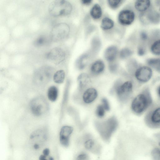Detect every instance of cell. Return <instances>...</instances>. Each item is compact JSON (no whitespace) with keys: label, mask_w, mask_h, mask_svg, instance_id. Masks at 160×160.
<instances>
[{"label":"cell","mask_w":160,"mask_h":160,"mask_svg":"<svg viewBox=\"0 0 160 160\" xmlns=\"http://www.w3.org/2000/svg\"><path fill=\"white\" fill-rule=\"evenodd\" d=\"M157 92L158 95L160 97V85L158 88Z\"/></svg>","instance_id":"cell-38"},{"label":"cell","mask_w":160,"mask_h":160,"mask_svg":"<svg viewBox=\"0 0 160 160\" xmlns=\"http://www.w3.org/2000/svg\"><path fill=\"white\" fill-rule=\"evenodd\" d=\"M70 31L69 26L65 23H61L55 25L51 33L52 40L54 42L61 41L68 36Z\"/></svg>","instance_id":"cell-6"},{"label":"cell","mask_w":160,"mask_h":160,"mask_svg":"<svg viewBox=\"0 0 160 160\" xmlns=\"http://www.w3.org/2000/svg\"><path fill=\"white\" fill-rule=\"evenodd\" d=\"M88 55L84 54L82 55L77 61L76 64L78 68L80 69L83 68L88 63Z\"/></svg>","instance_id":"cell-25"},{"label":"cell","mask_w":160,"mask_h":160,"mask_svg":"<svg viewBox=\"0 0 160 160\" xmlns=\"http://www.w3.org/2000/svg\"><path fill=\"white\" fill-rule=\"evenodd\" d=\"M81 1L83 4L87 5L91 3L92 1L91 0H82Z\"/></svg>","instance_id":"cell-35"},{"label":"cell","mask_w":160,"mask_h":160,"mask_svg":"<svg viewBox=\"0 0 160 160\" xmlns=\"http://www.w3.org/2000/svg\"><path fill=\"white\" fill-rule=\"evenodd\" d=\"M58 90L55 86L50 87L48 91V96L49 99L52 102L55 101L58 96Z\"/></svg>","instance_id":"cell-23"},{"label":"cell","mask_w":160,"mask_h":160,"mask_svg":"<svg viewBox=\"0 0 160 160\" xmlns=\"http://www.w3.org/2000/svg\"><path fill=\"white\" fill-rule=\"evenodd\" d=\"M85 147L88 150L92 151H96L97 147L96 142L92 139L87 140L84 143Z\"/></svg>","instance_id":"cell-29"},{"label":"cell","mask_w":160,"mask_h":160,"mask_svg":"<svg viewBox=\"0 0 160 160\" xmlns=\"http://www.w3.org/2000/svg\"><path fill=\"white\" fill-rule=\"evenodd\" d=\"M153 0H136L133 3V8L138 14L144 13L153 5Z\"/></svg>","instance_id":"cell-13"},{"label":"cell","mask_w":160,"mask_h":160,"mask_svg":"<svg viewBox=\"0 0 160 160\" xmlns=\"http://www.w3.org/2000/svg\"><path fill=\"white\" fill-rule=\"evenodd\" d=\"M102 101L103 104L102 106L104 109L107 111L109 110L110 106L108 100L105 98H103Z\"/></svg>","instance_id":"cell-33"},{"label":"cell","mask_w":160,"mask_h":160,"mask_svg":"<svg viewBox=\"0 0 160 160\" xmlns=\"http://www.w3.org/2000/svg\"><path fill=\"white\" fill-rule=\"evenodd\" d=\"M132 89V84L130 81L125 82L119 86L116 89V92L121 99H127L130 95Z\"/></svg>","instance_id":"cell-12"},{"label":"cell","mask_w":160,"mask_h":160,"mask_svg":"<svg viewBox=\"0 0 160 160\" xmlns=\"http://www.w3.org/2000/svg\"><path fill=\"white\" fill-rule=\"evenodd\" d=\"M96 126L101 137L108 141L117 127L118 122L114 117H112L106 121L97 123Z\"/></svg>","instance_id":"cell-4"},{"label":"cell","mask_w":160,"mask_h":160,"mask_svg":"<svg viewBox=\"0 0 160 160\" xmlns=\"http://www.w3.org/2000/svg\"><path fill=\"white\" fill-rule=\"evenodd\" d=\"M76 160H88V157L85 154H81L77 157Z\"/></svg>","instance_id":"cell-34"},{"label":"cell","mask_w":160,"mask_h":160,"mask_svg":"<svg viewBox=\"0 0 160 160\" xmlns=\"http://www.w3.org/2000/svg\"><path fill=\"white\" fill-rule=\"evenodd\" d=\"M134 53V52L132 49L128 47L124 48L120 52V57L122 59H128L131 58Z\"/></svg>","instance_id":"cell-26"},{"label":"cell","mask_w":160,"mask_h":160,"mask_svg":"<svg viewBox=\"0 0 160 160\" xmlns=\"http://www.w3.org/2000/svg\"><path fill=\"white\" fill-rule=\"evenodd\" d=\"M104 108L102 105H99L97 108L96 114L97 115L99 118H102L105 114Z\"/></svg>","instance_id":"cell-31"},{"label":"cell","mask_w":160,"mask_h":160,"mask_svg":"<svg viewBox=\"0 0 160 160\" xmlns=\"http://www.w3.org/2000/svg\"><path fill=\"white\" fill-rule=\"evenodd\" d=\"M158 11L160 12V9Z\"/></svg>","instance_id":"cell-41"},{"label":"cell","mask_w":160,"mask_h":160,"mask_svg":"<svg viewBox=\"0 0 160 160\" xmlns=\"http://www.w3.org/2000/svg\"><path fill=\"white\" fill-rule=\"evenodd\" d=\"M72 9L71 3L64 0L53 1L51 2L48 7L50 14L54 17L68 15L71 12Z\"/></svg>","instance_id":"cell-3"},{"label":"cell","mask_w":160,"mask_h":160,"mask_svg":"<svg viewBox=\"0 0 160 160\" xmlns=\"http://www.w3.org/2000/svg\"><path fill=\"white\" fill-rule=\"evenodd\" d=\"M90 13L91 16L94 19H98L100 18L102 15V11L100 5L96 4L91 8Z\"/></svg>","instance_id":"cell-22"},{"label":"cell","mask_w":160,"mask_h":160,"mask_svg":"<svg viewBox=\"0 0 160 160\" xmlns=\"http://www.w3.org/2000/svg\"><path fill=\"white\" fill-rule=\"evenodd\" d=\"M144 59L145 64L160 73V57L150 55L147 56Z\"/></svg>","instance_id":"cell-16"},{"label":"cell","mask_w":160,"mask_h":160,"mask_svg":"<svg viewBox=\"0 0 160 160\" xmlns=\"http://www.w3.org/2000/svg\"><path fill=\"white\" fill-rule=\"evenodd\" d=\"M151 155L154 160H160V149H154L152 152Z\"/></svg>","instance_id":"cell-30"},{"label":"cell","mask_w":160,"mask_h":160,"mask_svg":"<svg viewBox=\"0 0 160 160\" xmlns=\"http://www.w3.org/2000/svg\"><path fill=\"white\" fill-rule=\"evenodd\" d=\"M47 42L46 38L43 36H39L34 41L33 45L36 47H40L44 45Z\"/></svg>","instance_id":"cell-28"},{"label":"cell","mask_w":160,"mask_h":160,"mask_svg":"<svg viewBox=\"0 0 160 160\" xmlns=\"http://www.w3.org/2000/svg\"><path fill=\"white\" fill-rule=\"evenodd\" d=\"M49 160H54V159L52 157H50L49 158Z\"/></svg>","instance_id":"cell-39"},{"label":"cell","mask_w":160,"mask_h":160,"mask_svg":"<svg viewBox=\"0 0 160 160\" xmlns=\"http://www.w3.org/2000/svg\"><path fill=\"white\" fill-rule=\"evenodd\" d=\"M114 22L111 19L106 17L102 21L101 27L103 30H108L112 28L114 26Z\"/></svg>","instance_id":"cell-24"},{"label":"cell","mask_w":160,"mask_h":160,"mask_svg":"<svg viewBox=\"0 0 160 160\" xmlns=\"http://www.w3.org/2000/svg\"><path fill=\"white\" fill-rule=\"evenodd\" d=\"M138 14L136 11L131 9H125L121 11L119 14L118 19L119 22L124 26H130L138 19Z\"/></svg>","instance_id":"cell-9"},{"label":"cell","mask_w":160,"mask_h":160,"mask_svg":"<svg viewBox=\"0 0 160 160\" xmlns=\"http://www.w3.org/2000/svg\"><path fill=\"white\" fill-rule=\"evenodd\" d=\"M152 99L149 91L146 88L138 94L133 100L131 105L132 110L135 113H142L150 106Z\"/></svg>","instance_id":"cell-2"},{"label":"cell","mask_w":160,"mask_h":160,"mask_svg":"<svg viewBox=\"0 0 160 160\" xmlns=\"http://www.w3.org/2000/svg\"><path fill=\"white\" fill-rule=\"evenodd\" d=\"M159 145L160 146V141L159 142Z\"/></svg>","instance_id":"cell-40"},{"label":"cell","mask_w":160,"mask_h":160,"mask_svg":"<svg viewBox=\"0 0 160 160\" xmlns=\"http://www.w3.org/2000/svg\"><path fill=\"white\" fill-rule=\"evenodd\" d=\"M78 81L79 87L82 88L89 84L90 82V79L87 74L83 73L78 76Z\"/></svg>","instance_id":"cell-20"},{"label":"cell","mask_w":160,"mask_h":160,"mask_svg":"<svg viewBox=\"0 0 160 160\" xmlns=\"http://www.w3.org/2000/svg\"><path fill=\"white\" fill-rule=\"evenodd\" d=\"M53 72V69L49 66H44L40 67L34 73V81L38 85L46 84L50 80Z\"/></svg>","instance_id":"cell-5"},{"label":"cell","mask_w":160,"mask_h":160,"mask_svg":"<svg viewBox=\"0 0 160 160\" xmlns=\"http://www.w3.org/2000/svg\"><path fill=\"white\" fill-rule=\"evenodd\" d=\"M72 131V128L68 126H64L61 129L60 132V141L63 146L67 147L68 146L69 137Z\"/></svg>","instance_id":"cell-15"},{"label":"cell","mask_w":160,"mask_h":160,"mask_svg":"<svg viewBox=\"0 0 160 160\" xmlns=\"http://www.w3.org/2000/svg\"><path fill=\"white\" fill-rule=\"evenodd\" d=\"M145 122L150 127L160 128V106L153 108L148 112L145 118Z\"/></svg>","instance_id":"cell-8"},{"label":"cell","mask_w":160,"mask_h":160,"mask_svg":"<svg viewBox=\"0 0 160 160\" xmlns=\"http://www.w3.org/2000/svg\"><path fill=\"white\" fill-rule=\"evenodd\" d=\"M117 53L118 49L116 46H109L106 49L104 52V57L107 61L112 62L116 58Z\"/></svg>","instance_id":"cell-18"},{"label":"cell","mask_w":160,"mask_h":160,"mask_svg":"<svg viewBox=\"0 0 160 160\" xmlns=\"http://www.w3.org/2000/svg\"><path fill=\"white\" fill-rule=\"evenodd\" d=\"M32 113L36 116H40L45 114L48 110V105L43 97H39L33 99L30 105Z\"/></svg>","instance_id":"cell-7"},{"label":"cell","mask_w":160,"mask_h":160,"mask_svg":"<svg viewBox=\"0 0 160 160\" xmlns=\"http://www.w3.org/2000/svg\"><path fill=\"white\" fill-rule=\"evenodd\" d=\"M65 73L63 70H59L55 73L53 76V80L56 83H62L64 79Z\"/></svg>","instance_id":"cell-27"},{"label":"cell","mask_w":160,"mask_h":160,"mask_svg":"<svg viewBox=\"0 0 160 160\" xmlns=\"http://www.w3.org/2000/svg\"><path fill=\"white\" fill-rule=\"evenodd\" d=\"M138 20L142 28L158 27L160 25V12L153 4L146 12L138 14Z\"/></svg>","instance_id":"cell-1"},{"label":"cell","mask_w":160,"mask_h":160,"mask_svg":"<svg viewBox=\"0 0 160 160\" xmlns=\"http://www.w3.org/2000/svg\"><path fill=\"white\" fill-rule=\"evenodd\" d=\"M148 50L150 55L160 57V37L152 38L149 40Z\"/></svg>","instance_id":"cell-14"},{"label":"cell","mask_w":160,"mask_h":160,"mask_svg":"<svg viewBox=\"0 0 160 160\" xmlns=\"http://www.w3.org/2000/svg\"><path fill=\"white\" fill-rule=\"evenodd\" d=\"M122 0H110L108 1L109 6L112 8H116L118 7L122 2Z\"/></svg>","instance_id":"cell-32"},{"label":"cell","mask_w":160,"mask_h":160,"mask_svg":"<svg viewBox=\"0 0 160 160\" xmlns=\"http://www.w3.org/2000/svg\"><path fill=\"white\" fill-rule=\"evenodd\" d=\"M46 157V156L44 155H41L39 158V160H47Z\"/></svg>","instance_id":"cell-37"},{"label":"cell","mask_w":160,"mask_h":160,"mask_svg":"<svg viewBox=\"0 0 160 160\" xmlns=\"http://www.w3.org/2000/svg\"><path fill=\"white\" fill-rule=\"evenodd\" d=\"M152 73V70L146 64H140L134 72V75L138 81L144 83L150 79Z\"/></svg>","instance_id":"cell-10"},{"label":"cell","mask_w":160,"mask_h":160,"mask_svg":"<svg viewBox=\"0 0 160 160\" xmlns=\"http://www.w3.org/2000/svg\"><path fill=\"white\" fill-rule=\"evenodd\" d=\"M97 95V91L95 89L88 88L86 90L83 94V100L86 103H90L96 98Z\"/></svg>","instance_id":"cell-17"},{"label":"cell","mask_w":160,"mask_h":160,"mask_svg":"<svg viewBox=\"0 0 160 160\" xmlns=\"http://www.w3.org/2000/svg\"><path fill=\"white\" fill-rule=\"evenodd\" d=\"M136 52L137 56L139 58H145L147 56L149 53L148 46L141 43L137 44Z\"/></svg>","instance_id":"cell-19"},{"label":"cell","mask_w":160,"mask_h":160,"mask_svg":"<svg viewBox=\"0 0 160 160\" xmlns=\"http://www.w3.org/2000/svg\"><path fill=\"white\" fill-rule=\"evenodd\" d=\"M43 155L45 156H48L49 153V150L48 148L44 149L43 151Z\"/></svg>","instance_id":"cell-36"},{"label":"cell","mask_w":160,"mask_h":160,"mask_svg":"<svg viewBox=\"0 0 160 160\" xmlns=\"http://www.w3.org/2000/svg\"><path fill=\"white\" fill-rule=\"evenodd\" d=\"M104 65L103 62L100 60L94 62L91 67V71L94 73L99 74L104 70Z\"/></svg>","instance_id":"cell-21"},{"label":"cell","mask_w":160,"mask_h":160,"mask_svg":"<svg viewBox=\"0 0 160 160\" xmlns=\"http://www.w3.org/2000/svg\"><path fill=\"white\" fill-rule=\"evenodd\" d=\"M66 53L62 48L55 47L50 50L46 54L47 59L56 64L59 63L65 59Z\"/></svg>","instance_id":"cell-11"}]
</instances>
